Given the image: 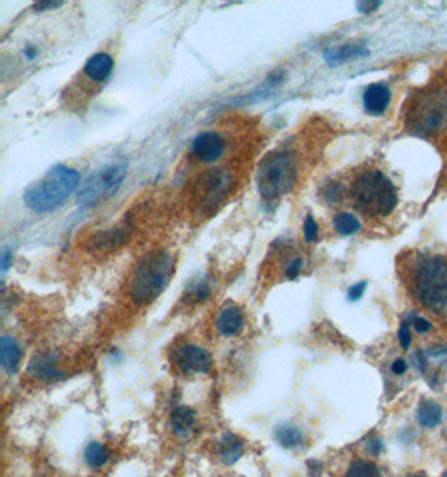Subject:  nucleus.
<instances>
[{"label":"nucleus","mask_w":447,"mask_h":477,"mask_svg":"<svg viewBox=\"0 0 447 477\" xmlns=\"http://www.w3.org/2000/svg\"><path fill=\"white\" fill-rule=\"evenodd\" d=\"M174 362L183 374H206L211 370L210 353L205 348L195 345V343H184L174 352Z\"/></svg>","instance_id":"nucleus-11"},{"label":"nucleus","mask_w":447,"mask_h":477,"mask_svg":"<svg viewBox=\"0 0 447 477\" xmlns=\"http://www.w3.org/2000/svg\"><path fill=\"white\" fill-rule=\"evenodd\" d=\"M234 174L230 168H210L195 178L190 191V206L200 218L211 217L234 188Z\"/></svg>","instance_id":"nucleus-5"},{"label":"nucleus","mask_w":447,"mask_h":477,"mask_svg":"<svg viewBox=\"0 0 447 477\" xmlns=\"http://www.w3.org/2000/svg\"><path fill=\"white\" fill-rule=\"evenodd\" d=\"M409 126L421 134H436L447 125V94L427 91L414 100L407 114Z\"/></svg>","instance_id":"nucleus-8"},{"label":"nucleus","mask_w":447,"mask_h":477,"mask_svg":"<svg viewBox=\"0 0 447 477\" xmlns=\"http://www.w3.org/2000/svg\"><path fill=\"white\" fill-rule=\"evenodd\" d=\"M84 457H86V462L91 467H101L108 462L109 452L101 442H91L89 446L86 447Z\"/></svg>","instance_id":"nucleus-23"},{"label":"nucleus","mask_w":447,"mask_h":477,"mask_svg":"<svg viewBox=\"0 0 447 477\" xmlns=\"http://www.w3.org/2000/svg\"><path fill=\"white\" fill-rule=\"evenodd\" d=\"M173 270L174 260L171 251L166 248L146 251L136 261L131 277H129L128 292L131 300L140 306L156 300L169 283Z\"/></svg>","instance_id":"nucleus-1"},{"label":"nucleus","mask_w":447,"mask_h":477,"mask_svg":"<svg viewBox=\"0 0 447 477\" xmlns=\"http://www.w3.org/2000/svg\"><path fill=\"white\" fill-rule=\"evenodd\" d=\"M29 372L35 375L37 379L43 380H55L61 379L62 374L57 367V359L49 353V355H37L32 359L29 365Z\"/></svg>","instance_id":"nucleus-17"},{"label":"nucleus","mask_w":447,"mask_h":477,"mask_svg":"<svg viewBox=\"0 0 447 477\" xmlns=\"http://www.w3.org/2000/svg\"><path fill=\"white\" fill-rule=\"evenodd\" d=\"M227 139L218 131H203L193 139L191 154L200 163L211 164L220 161L227 153Z\"/></svg>","instance_id":"nucleus-10"},{"label":"nucleus","mask_w":447,"mask_h":477,"mask_svg":"<svg viewBox=\"0 0 447 477\" xmlns=\"http://www.w3.org/2000/svg\"><path fill=\"white\" fill-rule=\"evenodd\" d=\"M350 198L370 217H387L397 206V190L379 169L358 173L350 186Z\"/></svg>","instance_id":"nucleus-4"},{"label":"nucleus","mask_w":447,"mask_h":477,"mask_svg":"<svg viewBox=\"0 0 447 477\" xmlns=\"http://www.w3.org/2000/svg\"><path fill=\"white\" fill-rule=\"evenodd\" d=\"M399 342H400V347H402V348H409V347H411L412 335H411V330H409V323H407V322H402V323H400V328H399Z\"/></svg>","instance_id":"nucleus-29"},{"label":"nucleus","mask_w":447,"mask_h":477,"mask_svg":"<svg viewBox=\"0 0 447 477\" xmlns=\"http://www.w3.org/2000/svg\"><path fill=\"white\" fill-rule=\"evenodd\" d=\"M417 420L422 427L434 429L442 420V409L434 401H422L417 407Z\"/></svg>","instance_id":"nucleus-19"},{"label":"nucleus","mask_w":447,"mask_h":477,"mask_svg":"<svg viewBox=\"0 0 447 477\" xmlns=\"http://www.w3.org/2000/svg\"><path fill=\"white\" fill-rule=\"evenodd\" d=\"M275 437L278 440L280 446L285 449H298L303 444V432L292 424H282L275 430Z\"/></svg>","instance_id":"nucleus-21"},{"label":"nucleus","mask_w":447,"mask_h":477,"mask_svg":"<svg viewBox=\"0 0 447 477\" xmlns=\"http://www.w3.org/2000/svg\"><path fill=\"white\" fill-rule=\"evenodd\" d=\"M64 2H37L34 4V11H50V8H59L62 7Z\"/></svg>","instance_id":"nucleus-32"},{"label":"nucleus","mask_w":447,"mask_h":477,"mask_svg":"<svg viewBox=\"0 0 447 477\" xmlns=\"http://www.w3.org/2000/svg\"><path fill=\"white\" fill-rule=\"evenodd\" d=\"M0 362H2V369L7 374H16L22 362L21 345L11 335H4L2 340H0Z\"/></svg>","instance_id":"nucleus-16"},{"label":"nucleus","mask_w":447,"mask_h":477,"mask_svg":"<svg viewBox=\"0 0 447 477\" xmlns=\"http://www.w3.org/2000/svg\"><path fill=\"white\" fill-rule=\"evenodd\" d=\"M366 56H368V49L362 44L340 45V47L327 49L324 52L325 62L330 64V66H337V64L356 61V59H362Z\"/></svg>","instance_id":"nucleus-15"},{"label":"nucleus","mask_w":447,"mask_h":477,"mask_svg":"<svg viewBox=\"0 0 447 477\" xmlns=\"http://www.w3.org/2000/svg\"><path fill=\"white\" fill-rule=\"evenodd\" d=\"M412 362H414V365H416V369L419 370H424L427 367V357H424V353L421 352L412 357Z\"/></svg>","instance_id":"nucleus-35"},{"label":"nucleus","mask_w":447,"mask_h":477,"mask_svg":"<svg viewBox=\"0 0 447 477\" xmlns=\"http://www.w3.org/2000/svg\"><path fill=\"white\" fill-rule=\"evenodd\" d=\"M390 103V89L389 86L377 82L370 84L363 93V108L370 114H382L389 108Z\"/></svg>","instance_id":"nucleus-14"},{"label":"nucleus","mask_w":447,"mask_h":477,"mask_svg":"<svg viewBox=\"0 0 447 477\" xmlns=\"http://www.w3.org/2000/svg\"><path fill=\"white\" fill-rule=\"evenodd\" d=\"M302 268H303V258L302 256H295V258L288 261L287 267H285V277H287L288 280L297 278L298 275H300Z\"/></svg>","instance_id":"nucleus-28"},{"label":"nucleus","mask_w":447,"mask_h":477,"mask_svg":"<svg viewBox=\"0 0 447 477\" xmlns=\"http://www.w3.org/2000/svg\"><path fill=\"white\" fill-rule=\"evenodd\" d=\"M243 327H245V314L237 305H230L223 309L216 318V332L221 337H233V335L242 332Z\"/></svg>","instance_id":"nucleus-13"},{"label":"nucleus","mask_w":447,"mask_h":477,"mask_svg":"<svg viewBox=\"0 0 447 477\" xmlns=\"http://www.w3.org/2000/svg\"><path fill=\"white\" fill-rule=\"evenodd\" d=\"M366 287H367V282H361V283H357V285H353V287H350L349 288V300L350 301H357V300H361L362 295H363V292H366Z\"/></svg>","instance_id":"nucleus-30"},{"label":"nucleus","mask_w":447,"mask_h":477,"mask_svg":"<svg viewBox=\"0 0 447 477\" xmlns=\"http://www.w3.org/2000/svg\"><path fill=\"white\" fill-rule=\"evenodd\" d=\"M298 180V156L295 149L280 146L261 159L256 169V188L266 201L287 196Z\"/></svg>","instance_id":"nucleus-2"},{"label":"nucleus","mask_w":447,"mask_h":477,"mask_svg":"<svg viewBox=\"0 0 447 477\" xmlns=\"http://www.w3.org/2000/svg\"><path fill=\"white\" fill-rule=\"evenodd\" d=\"M414 290L426 309L441 311L447 305V260L422 256L414 268Z\"/></svg>","instance_id":"nucleus-6"},{"label":"nucleus","mask_w":447,"mask_h":477,"mask_svg":"<svg viewBox=\"0 0 447 477\" xmlns=\"http://www.w3.org/2000/svg\"><path fill=\"white\" fill-rule=\"evenodd\" d=\"M196 414L190 407H178L174 409L171 415V427L173 432L179 437H190L193 429H195Z\"/></svg>","instance_id":"nucleus-18"},{"label":"nucleus","mask_w":447,"mask_h":477,"mask_svg":"<svg viewBox=\"0 0 447 477\" xmlns=\"http://www.w3.org/2000/svg\"><path fill=\"white\" fill-rule=\"evenodd\" d=\"M414 328H416L419 333H426L432 328V325L431 322H427L426 318H422V316H414Z\"/></svg>","instance_id":"nucleus-31"},{"label":"nucleus","mask_w":447,"mask_h":477,"mask_svg":"<svg viewBox=\"0 0 447 477\" xmlns=\"http://www.w3.org/2000/svg\"><path fill=\"white\" fill-rule=\"evenodd\" d=\"M382 449H384V446H382V440L380 439H370L367 442V451L370 452V454H380L382 452Z\"/></svg>","instance_id":"nucleus-33"},{"label":"nucleus","mask_w":447,"mask_h":477,"mask_svg":"<svg viewBox=\"0 0 447 477\" xmlns=\"http://www.w3.org/2000/svg\"><path fill=\"white\" fill-rule=\"evenodd\" d=\"M357 7L361 12H372L380 7V2H358Z\"/></svg>","instance_id":"nucleus-36"},{"label":"nucleus","mask_w":447,"mask_h":477,"mask_svg":"<svg viewBox=\"0 0 447 477\" xmlns=\"http://www.w3.org/2000/svg\"><path fill=\"white\" fill-rule=\"evenodd\" d=\"M405 370H407V364H405V360L397 359V360H395L394 364H392V372H394L395 375L404 374Z\"/></svg>","instance_id":"nucleus-37"},{"label":"nucleus","mask_w":447,"mask_h":477,"mask_svg":"<svg viewBox=\"0 0 447 477\" xmlns=\"http://www.w3.org/2000/svg\"><path fill=\"white\" fill-rule=\"evenodd\" d=\"M442 477H447V471L444 472V474H442Z\"/></svg>","instance_id":"nucleus-40"},{"label":"nucleus","mask_w":447,"mask_h":477,"mask_svg":"<svg viewBox=\"0 0 447 477\" xmlns=\"http://www.w3.org/2000/svg\"><path fill=\"white\" fill-rule=\"evenodd\" d=\"M218 451H220L221 459H223L227 464H233V462H237L238 459L242 457L243 444H242V440L237 437V435L225 434L220 440Z\"/></svg>","instance_id":"nucleus-20"},{"label":"nucleus","mask_w":447,"mask_h":477,"mask_svg":"<svg viewBox=\"0 0 447 477\" xmlns=\"http://www.w3.org/2000/svg\"><path fill=\"white\" fill-rule=\"evenodd\" d=\"M334 228L335 231L340 233V235L350 236L356 235L358 229H361V222H358V218L353 217L352 213H339L337 217L334 218Z\"/></svg>","instance_id":"nucleus-22"},{"label":"nucleus","mask_w":447,"mask_h":477,"mask_svg":"<svg viewBox=\"0 0 447 477\" xmlns=\"http://www.w3.org/2000/svg\"><path fill=\"white\" fill-rule=\"evenodd\" d=\"M414 477H427V476L426 474H416Z\"/></svg>","instance_id":"nucleus-39"},{"label":"nucleus","mask_w":447,"mask_h":477,"mask_svg":"<svg viewBox=\"0 0 447 477\" xmlns=\"http://www.w3.org/2000/svg\"><path fill=\"white\" fill-rule=\"evenodd\" d=\"M211 290H213V283H211V280L208 277L200 278L190 287V298L198 304V301L206 300V298L210 297Z\"/></svg>","instance_id":"nucleus-25"},{"label":"nucleus","mask_w":447,"mask_h":477,"mask_svg":"<svg viewBox=\"0 0 447 477\" xmlns=\"http://www.w3.org/2000/svg\"><path fill=\"white\" fill-rule=\"evenodd\" d=\"M317 236H319V223L315 222L312 214H308L305 222H303V238H305L307 243H312L317 240Z\"/></svg>","instance_id":"nucleus-27"},{"label":"nucleus","mask_w":447,"mask_h":477,"mask_svg":"<svg viewBox=\"0 0 447 477\" xmlns=\"http://www.w3.org/2000/svg\"><path fill=\"white\" fill-rule=\"evenodd\" d=\"M128 174V161L126 159H118L103 168L96 169L94 173L87 178L84 185L77 192V205L82 209L94 208L106 200L113 198L116 192L121 190L124 178Z\"/></svg>","instance_id":"nucleus-7"},{"label":"nucleus","mask_w":447,"mask_h":477,"mask_svg":"<svg viewBox=\"0 0 447 477\" xmlns=\"http://www.w3.org/2000/svg\"><path fill=\"white\" fill-rule=\"evenodd\" d=\"M79 185L81 174L77 169L66 164H55L26 191L24 203L35 213H50L61 208Z\"/></svg>","instance_id":"nucleus-3"},{"label":"nucleus","mask_w":447,"mask_h":477,"mask_svg":"<svg viewBox=\"0 0 447 477\" xmlns=\"http://www.w3.org/2000/svg\"><path fill=\"white\" fill-rule=\"evenodd\" d=\"M345 477H382L379 467L368 461H356L349 467Z\"/></svg>","instance_id":"nucleus-24"},{"label":"nucleus","mask_w":447,"mask_h":477,"mask_svg":"<svg viewBox=\"0 0 447 477\" xmlns=\"http://www.w3.org/2000/svg\"><path fill=\"white\" fill-rule=\"evenodd\" d=\"M13 258V255H12V251L6 248L2 251V275H6V272L9 270V267H11V261Z\"/></svg>","instance_id":"nucleus-34"},{"label":"nucleus","mask_w":447,"mask_h":477,"mask_svg":"<svg viewBox=\"0 0 447 477\" xmlns=\"http://www.w3.org/2000/svg\"><path fill=\"white\" fill-rule=\"evenodd\" d=\"M344 192L345 190H344L342 183L334 181V183H329V185L324 188V198L329 201L330 205H335L344 198Z\"/></svg>","instance_id":"nucleus-26"},{"label":"nucleus","mask_w":447,"mask_h":477,"mask_svg":"<svg viewBox=\"0 0 447 477\" xmlns=\"http://www.w3.org/2000/svg\"><path fill=\"white\" fill-rule=\"evenodd\" d=\"M131 224L129 223H119L114 224L103 231L94 233L89 238V250L92 251H114L119 246H123L129 238H131Z\"/></svg>","instance_id":"nucleus-12"},{"label":"nucleus","mask_w":447,"mask_h":477,"mask_svg":"<svg viewBox=\"0 0 447 477\" xmlns=\"http://www.w3.org/2000/svg\"><path fill=\"white\" fill-rule=\"evenodd\" d=\"M113 71L114 57L108 52H96L94 56L87 59L79 74V79L74 84H76V89H79L82 86V96L91 98L96 91H99V87H103L109 81Z\"/></svg>","instance_id":"nucleus-9"},{"label":"nucleus","mask_w":447,"mask_h":477,"mask_svg":"<svg viewBox=\"0 0 447 477\" xmlns=\"http://www.w3.org/2000/svg\"><path fill=\"white\" fill-rule=\"evenodd\" d=\"M24 56L27 61H35L37 56H39V49H37L35 45H27L24 50Z\"/></svg>","instance_id":"nucleus-38"}]
</instances>
